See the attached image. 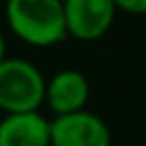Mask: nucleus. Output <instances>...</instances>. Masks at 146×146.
<instances>
[{"label": "nucleus", "mask_w": 146, "mask_h": 146, "mask_svg": "<svg viewBox=\"0 0 146 146\" xmlns=\"http://www.w3.org/2000/svg\"><path fill=\"white\" fill-rule=\"evenodd\" d=\"M50 146H112V133L101 116L80 110L50 120Z\"/></svg>", "instance_id": "3"}, {"label": "nucleus", "mask_w": 146, "mask_h": 146, "mask_svg": "<svg viewBox=\"0 0 146 146\" xmlns=\"http://www.w3.org/2000/svg\"><path fill=\"white\" fill-rule=\"evenodd\" d=\"M0 146H50V118L35 112H13L0 118Z\"/></svg>", "instance_id": "6"}, {"label": "nucleus", "mask_w": 146, "mask_h": 146, "mask_svg": "<svg viewBox=\"0 0 146 146\" xmlns=\"http://www.w3.org/2000/svg\"><path fill=\"white\" fill-rule=\"evenodd\" d=\"M67 36L78 41H97L116 19L114 0H62Z\"/></svg>", "instance_id": "4"}, {"label": "nucleus", "mask_w": 146, "mask_h": 146, "mask_svg": "<svg viewBox=\"0 0 146 146\" xmlns=\"http://www.w3.org/2000/svg\"><path fill=\"white\" fill-rule=\"evenodd\" d=\"M7 58V41H5V36H2V32H0V62Z\"/></svg>", "instance_id": "8"}, {"label": "nucleus", "mask_w": 146, "mask_h": 146, "mask_svg": "<svg viewBox=\"0 0 146 146\" xmlns=\"http://www.w3.org/2000/svg\"><path fill=\"white\" fill-rule=\"evenodd\" d=\"M5 17L13 35L32 47H52L67 39L62 0H7Z\"/></svg>", "instance_id": "1"}, {"label": "nucleus", "mask_w": 146, "mask_h": 146, "mask_svg": "<svg viewBox=\"0 0 146 146\" xmlns=\"http://www.w3.org/2000/svg\"><path fill=\"white\" fill-rule=\"evenodd\" d=\"M90 99V84L78 69H62L54 73L45 84V103L54 116L86 110Z\"/></svg>", "instance_id": "5"}, {"label": "nucleus", "mask_w": 146, "mask_h": 146, "mask_svg": "<svg viewBox=\"0 0 146 146\" xmlns=\"http://www.w3.org/2000/svg\"><path fill=\"white\" fill-rule=\"evenodd\" d=\"M47 80L36 64L26 58H5L0 62V110L5 114L35 112L45 103Z\"/></svg>", "instance_id": "2"}, {"label": "nucleus", "mask_w": 146, "mask_h": 146, "mask_svg": "<svg viewBox=\"0 0 146 146\" xmlns=\"http://www.w3.org/2000/svg\"><path fill=\"white\" fill-rule=\"evenodd\" d=\"M116 11H125L129 15H146V0H114Z\"/></svg>", "instance_id": "7"}]
</instances>
